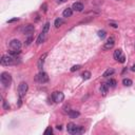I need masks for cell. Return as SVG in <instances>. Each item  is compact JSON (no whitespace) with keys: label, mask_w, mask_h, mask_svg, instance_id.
Segmentation results:
<instances>
[{"label":"cell","mask_w":135,"mask_h":135,"mask_svg":"<svg viewBox=\"0 0 135 135\" xmlns=\"http://www.w3.org/2000/svg\"><path fill=\"white\" fill-rule=\"evenodd\" d=\"M122 55V51L120 49H117L116 51H114V54H113V57H114V59L115 60H117L118 61V59L120 58V56Z\"/></svg>","instance_id":"obj_14"},{"label":"cell","mask_w":135,"mask_h":135,"mask_svg":"<svg viewBox=\"0 0 135 135\" xmlns=\"http://www.w3.org/2000/svg\"><path fill=\"white\" fill-rule=\"evenodd\" d=\"M58 1H60V2H63V1H66V0H58Z\"/></svg>","instance_id":"obj_35"},{"label":"cell","mask_w":135,"mask_h":135,"mask_svg":"<svg viewBox=\"0 0 135 135\" xmlns=\"http://www.w3.org/2000/svg\"><path fill=\"white\" fill-rule=\"evenodd\" d=\"M79 115H80V113H79L78 111H76V110H71V111L69 112V116H70V118H77Z\"/></svg>","instance_id":"obj_16"},{"label":"cell","mask_w":135,"mask_h":135,"mask_svg":"<svg viewBox=\"0 0 135 135\" xmlns=\"http://www.w3.org/2000/svg\"><path fill=\"white\" fill-rule=\"evenodd\" d=\"M110 26H112L113 28H117V27H118V26H116L115 23H110Z\"/></svg>","instance_id":"obj_33"},{"label":"cell","mask_w":135,"mask_h":135,"mask_svg":"<svg viewBox=\"0 0 135 135\" xmlns=\"http://www.w3.org/2000/svg\"><path fill=\"white\" fill-rule=\"evenodd\" d=\"M106 31H103V30H100V31H98V37L99 38H104V37H106Z\"/></svg>","instance_id":"obj_24"},{"label":"cell","mask_w":135,"mask_h":135,"mask_svg":"<svg viewBox=\"0 0 135 135\" xmlns=\"http://www.w3.org/2000/svg\"><path fill=\"white\" fill-rule=\"evenodd\" d=\"M72 14H73V9L72 8H68L66 9L63 11L62 15H63V17H71L72 16Z\"/></svg>","instance_id":"obj_15"},{"label":"cell","mask_w":135,"mask_h":135,"mask_svg":"<svg viewBox=\"0 0 135 135\" xmlns=\"http://www.w3.org/2000/svg\"><path fill=\"white\" fill-rule=\"evenodd\" d=\"M63 23H64V20H63L62 18H57L56 20H55V23L54 24H55V27H56V28H59V27H61Z\"/></svg>","instance_id":"obj_19"},{"label":"cell","mask_w":135,"mask_h":135,"mask_svg":"<svg viewBox=\"0 0 135 135\" xmlns=\"http://www.w3.org/2000/svg\"><path fill=\"white\" fill-rule=\"evenodd\" d=\"M28 90H29V86H28V83H27V82L22 81L20 84H19V87H18L19 99H22L24 96H26V94H27V92H28Z\"/></svg>","instance_id":"obj_4"},{"label":"cell","mask_w":135,"mask_h":135,"mask_svg":"<svg viewBox=\"0 0 135 135\" xmlns=\"http://www.w3.org/2000/svg\"><path fill=\"white\" fill-rule=\"evenodd\" d=\"M2 66H14V64H18L20 62V58H17V57H14L12 55H3L1 57V60H0Z\"/></svg>","instance_id":"obj_1"},{"label":"cell","mask_w":135,"mask_h":135,"mask_svg":"<svg viewBox=\"0 0 135 135\" xmlns=\"http://www.w3.org/2000/svg\"><path fill=\"white\" fill-rule=\"evenodd\" d=\"M114 44H115V39H114V37H110L108 40H107V42H104L102 49L104 50V51H110L111 49H113Z\"/></svg>","instance_id":"obj_7"},{"label":"cell","mask_w":135,"mask_h":135,"mask_svg":"<svg viewBox=\"0 0 135 135\" xmlns=\"http://www.w3.org/2000/svg\"><path fill=\"white\" fill-rule=\"evenodd\" d=\"M107 84H108L110 88H115V87H116V84H117V81L115 80V79H112L111 78V79H109V80H108Z\"/></svg>","instance_id":"obj_20"},{"label":"cell","mask_w":135,"mask_h":135,"mask_svg":"<svg viewBox=\"0 0 135 135\" xmlns=\"http://www.w3.org/2000/svg\"><path fill=\"white\" fill-rule=\"evenodd\" d=\"M122 84L123 86H126V87H131L133 84V81L131 80V79H129V78H123L122 79Z\"/></svg>","instance_id":"obj_18"},{"label":"cell","mask_w":135,"mask_h":135,"mask_svg":"<svg viewBox=\"0 0 135 135\" xmlns=\"http://www.w3.org/2000/svg\"><path fill=\"white\" fill-rule=\"evenodd\" d=\"M44 40H46V33H43V32H41L40 34H39V36H38V38H37V40H36V43L38 44H41V43H43L44 42Z\"/></svg>","instance_id":"obj_13"},{"label":"cell","mask_w":135,"mask_h":135,"mask_svg":"<svg viewBox=\"0 0 135 135\" xmlns=\"http://www.w3.org/2000/svg\"><path fill=\"white\" fill-rule=\"evenodd\" d=\"M41 10L43 12H47V10H48V4L47 3H43L42 6H41Z\"/></svg>","instance_id":"obj_29"},{"label":"cell","mask_w":135,"mask_h":135,"mask_svg":"<svg viewBox=\"0 0 135 135\" xmlns=\"http://www.w3.org/2000/svg\"><path fill=\"white\" fill-rule=\"evenodd\" d=\"M33 40V39H32V37H29L28 39H27V41H26V44H27V46H29V44H31V41Z\"/></svg>","instance_id":"obj_30"},{"label":"cell","mask_w":135,"mask_h":135,"mask_svg":"<svg viewBox=\"0 0 135 135\" xmlns=\"http://www.w3.org/2000/svg\"><path fill=\"white\" fill-rule=\"evenodd\" d=\"M19 54H20V50H12V51H10V55H12L14 57H16Z\"/></svg>","instance_id":"obj_22"},{"label":"cell","mask_w":135,"mask_h":135,"mask_svg":"<svg viewBox=\"0 0 135 135\" xmlns=\"http://www.w3.org/2000/svg\"><path fill=\"white\" fill-rule=\"evenodd\" d=\"M118 61H119V62H120V63H123L124 61H126V57H124V55H123V54H122V55H121V56H120V58H119V59H118Z\"/></svg>","instance_id":"obj_28"},{"label":"cell","mask_w":135,"mask_h":135,"mask_svg":"<svg viewBox=\"0 0 135 135\" xmlns=\"http://www.w3.org/2000/svg\"><path fill=\"white\" fill-rule=\"evenodd\" d=\"M2 106H3V109H4V110H10V104L8 103L7 100H3Z\"/></svg>","instance_id":"obj_25"},{"label":"cell","mask_w":135,"mask_h":135,"mask_svg":"<svg viewBox=\"0 0 135 135\" xmlns=\"http://www.w3.org/2000/svg\"><path fill=\"white\" fill-rule=\"evenodd\" d=\"M73 11H76V12H81L82 10H83V4L81 2H75L73 3Z\"/></svg>","instance_id":"obj_11"},{"label":"cell","mask_w":135,"mask_h":135,"mask_svg":"<svg viewBox=\"0 0 135 135\" xmlns=\"http://www.w3.org/2000/svg\"><path fill=\"white\" fill-rule=\"evenodd\" d=\"M47 56H48V54H47V53H44V54L42 55V56H40V58H39L38 63H37L39 71H42V67H43V63H44V60H46Z\"/></svg>","instance_id":"obj_10"},{"label":"cell","mask_w":135,"mask_h":135,"mask_svg":"<svg viewBox=\"0 0 135 135\" xmlns=\"http://www.w3.org/2000/svg\"><path fill=\"white\" fill-rule=\"evenodd\" d=\"M56 128H57V130H61V129H62V126H61V124H58Z\"/></svg>","instance_id":"obj_32"},{"label":"cell","mask_w":135,"mask_h":135,"mask_svg":"<svg viewBox=\"0 0 135 135\" xmlns=\"http://www.w3.org/2000/svg\"><path fill=\"white\" fill-rule=\"evenodd\" d=\"M131 70H132L133 72H135V64H133V66H132V69Z\"/></svg>","instance_id":"obj_34"},{"label":"cell","mask_w":135,"mask_h":135,"mask_svg":"<svg viewBox=\"0 0 135 135\" xmlns=\"http://www.w3.org/2000/svg\"><path fill=\"white\" fill-rule=\"evenodd\" d=\"M10 47L12 50H20L22 47V43L18 40V39H13V40L10 42Z\"/></svg>","instance_id":"obj_8"},{"label":"cell","mask_w":135,"mask_h":135,"mask_svg":"<svg viewBox=\"0 0 135 135\" xmlns=\"http://www.w3.org/2000/svg\"><path fill=\"white\" fill-rule=\"evenodd\" d=\"M44 134H46V135H48V134H53V129H52L51 127H48L47 130L44 131Z\"/></svg>","instance_id":"obj_27"},{"label":"cell","mask_w":135,"mask_h":135,"mask_svg":"<svg viewBox=\"0 0 135 135\" xmlns=\"http://www.w3.org/2000/svg\"><path fill=\"white\" fill-rule=\"evenodd\" d=\"M19 19L18 18H14V19H11V20H9V23H12V22H15V21H18Z\"/></svg>","instance_id":"obj_31"},{"label":"cell","mask_w":135,"mask_h":135,"mask_svg":"<svg viewBox=\"0 0 135 135\" xmlns=\"http://www.w3.org/2000/svg\"><path fill=\"white\" fill-rule=\"evenodd\" d=\"M52 99L54 100V102L59 103V102L63 101L64 95H63L62 92H57V91H56V92H53V94H52Z\"/></svg>","instance_id":"obj_6"},{"label":"cell","mask_w":135,"mask_h":135,"mask_svg":"<svg viewBox=\"0 0 135 135\" xmlns=\"http://www.w3.org/2000/svg\"><path fill=\"white\" fill-rule=\"evenodd\" d=\"M49 30H50V22H47L46 24H44V26H43V29H42V32L43 33H48L49 32Z\"/></svg>","instance_id":"obj_23"},{"label":"cell","mask_w":135,"mask_h":135,"mask_svg":"<svg viewBox=\"0 0 135 135\" xmlns=\"http://www.w3.org/2000/svg\"><path fill=\"white\" fill-rule=\"evenodd\" d=\"M34 31H35V28H34L33 24H27V26H24L22 28V33L26 34V35L32 34V33H34Z\"/></svg>","instance_id":"obj_9"},{"label":"cell","mask_w":135,"mask_h":135,"mask_svg":"<svg viewBox=\"0 0 135 135\" xmlns=\"http://www.w3.org/2000/svg\"><path fill=\"white\" fill-rule=\"evenodd\" d=\"M99 91H100V93L103 95V96H106V95L108 94V91H109V86L107 83H101L100 88H99Z\"/></svg>","instance_id":"obj_12"},{"label":"cell","mask_w":135,"mask_h":135,"mask_svg":"<svg viewBox=\"0 0 135 135\" xmlns=\"http://www.w3.org/2000/svg\"><path fill=\"white\" fill-rule=\"evenodd\" d=\"M0 81L4 88H9L12 83V76L8 72H2L0 75Z\"/></svg>","instance_id":"obj_3"},{"label":"cell","mask_w":135,"mask_h":135,"mask_svg":"<svg viewBox=\"0 0 135 135\" xmlns=\"http://www.w3.org/2000/svg\"><path fill=\"white\" fill-rule=\"evenodd\" d=\"M114 73H115L114 69H111V68H110V69H108L107 71L102 74V76H103V77H109V76H112V75H113Z\"/></svg>","instance_id":"obj_17"},{"label":"cell","mask_w":135,"mask_h":135,"mask_svg":"<svg viewBox=\"0 0 135 135\" xmlns=\"http://www.w3.org/2000/svg\"><path fill=\"white\" fill-rule=\"evenodd\" d=\"M81 76H82V78L84 79V80H88V79L91 78V72H90V71H84L81 74Z\"/></svg>","instance_id":"obj_21"},{"label":"cell","mask_w":135,"mask_h":135,"mask_svg":"<svg viewBox=\"0 0 135 135\" xmlns=\"http://www.w3.org/2000/svg\"><path fill=\"white\" fill-rule=\"evenodd\" d=\"M67 130H68V132L70 134H81L84 132V129L81 127V126H76L75 123L73 122H70L68 123V126H67Z\"/></svg>","instance_id":"obj_2"},{"label":"cell","mask_w":135,"mask_h":135,"mask_svg":"<svg viewBox=\"0 0 135 135\" xmlns=\"http://www.w3.org/2000/svg\"><path fill=\"white\" fill-rule=\"evenodd\" d=\"M81 68V66H79V64H76V66H74L71 68V72H75V71H78L79 69Z\"/></svg>","instance_id":"obj_26"},{"label":"cell","mask_w":135,"mask_h":135,"mask_svg":"<svg viewBox=\"0 0 135 135\" xmlns=\"http://www.w3.org/2000/svg\"><path fill=\"white\" fill-rule=\"evenodd\" d=\"M35 80L38 81L39 83H46V82L49 81V76H48L47 73L40 71V72H39V73L36 75V77H35Z\"/></svg>","instance_id":"obj_5"}]
</instances>
